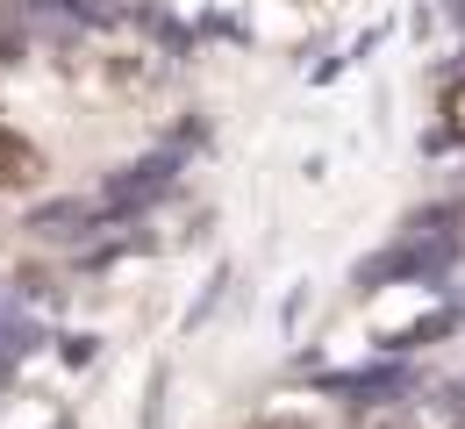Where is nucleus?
I'll use <instances>...</instances> for the list:
<instances>
[{
  "mask_svg": "<svg viewBox=\"0 0 465 429\" xmlns=\"http://www.w3.org/2000/svg\"><path fill=\"white\" fill-rule=\"evenodd\" d=\"M44 180V158H36V143L29 136H15V129L0 122V193H22V186Z\"/></svg>",
  "mask_w": 465,
  "mask_h": 429,
  "instance_id": "obj_1",
  "label": "nucleus"
},
{
  "mask_svg": "<svg viewBox=\"0 0 465 429\" xmlns=\"http://www.w3.org/2000/svg\"><path fill=\"white\" fill-rule=\"evenodd\" d=\"M251 429H315V423H301V415H265V423H251Z\"/></svg>",
  "mask_w": 465,
  "mask_h": 429,
  "instance_id": "obj_3",
  "label": "nucleus"
},
{
  "mask_svg": "<svg viewBox=\"0 0 465 429\" xmlns=\"http://www.w3.org/2000/svg\"><path fill=\"white\" fill-rule=\"evenodd\" d=\"M444 136L465 143V79H451V93H444Z\"/></svg>",
  "mask_w": 465,
  "mask_h": 429,
  "instance_id": "obj_2",
  "label": "nucleus"
}]
</instances>
